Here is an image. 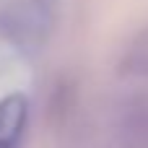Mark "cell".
<instances>
[{"label":"cell","instance_id":"obj_3","mask_svg":"<svg viewBox=\"0 0 148 148\" xmlns=\"http://www.w3.org/2000/svg\"><path fill=\"white\" fill-rule=\"evenodd\" d=\"M125 70L127 73H135V75H148V29L130 44L125 60H122Z\"/></svg>","mask_w":148,"mask_h":148},{"label":"cell","instance_id":"obj_2","mask_svg":"<svg viewBox=\"0 0 148 148\" xmlns=\"http://www.w3.org/2000/svg\"><path fill=\"white\" fill-rule=\"evenodd\" d=\"M29 122V99L10 94L0 99V148H18Z\"/></svg>","mask_w":148,"mask_h":148},{"label":"cell","instance_id":"obj_1","mask_svg":"<svg viewBox=\"0 0 148 148\" xmlns=\"http://www.w3.org/2000/svg\"><path fill=\"white\" fill-rule=\"evenodd\" d=\"M57 0H0V39L16 49L36 52L55 34Z\"/></svg>","mask_w":148,"mask_h":148}]
</instances>
